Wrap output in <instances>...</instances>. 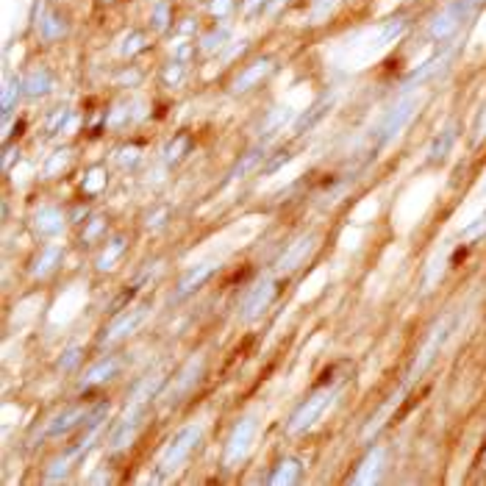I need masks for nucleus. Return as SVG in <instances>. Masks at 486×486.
Returning <instances> with one entry per match:
<instances>
[{
  "mask_svg": "<svg viewBox=\"0 0 486 486\" xmlns=\"http://www.w3.org/2000/svg\"><path fill=\"white\" fill-rule=\"evenodd\" d=\"M484 6V0H453L448 9H442L436 17H433V23H431V39H436V42H442V39H451L478 9Z\"/></svg>",
  "mask_w": 486,
  "mask_h": 486,
  "instance_id": "f257e3e1",
  "label": "nucleus"
},
{
  "mask_svg": "<svg viewBox=\"0 0 486 486\" xmlns=\"http://www.w3.org/2000/svg\"><path fill=\"white\" fill-rule=\"evenodd\" d=\"M200 439H203V428H200V425H187V428H181V431L170 439V445H167V451H164V455H162L164 473L178 470V467L197 451Z\"/></svg>",
  "mask_w": 486,
  "mask_h": 486,
  "instance_id": "f03ea898",
  "label": "nucleus"
},
{
  "mask_svg": "<svg viewBox=\"0 0 486 486\" xmlns=\"http://www.w3.org/2000/svg\"><path fill=\"white\" fill-rule=\"evenodd\" d=\"M256 431H259V420H256L253 414H250V417H242V420L233 425V431H231L228 445H226V458H223L226 467L239 464V461L248 455L253 439H256Z\"/></svg>",
  "mask_w": 486,
  "mask_h": 486,
  "instance_id": "7ed1b4c3",
  "label": "nucleus"
},
{
  "mask_svg": "<svg viewBox=\"0 0 486 486\" xmlns=\"http://www.w3.org/2000/svg\"><path fill=\"white\" fill-rule=\"evenodd\" d=\"M417 109H420V97H403V100L389 111V117L384 120L381 131H378V133H381V136H378V145H389L394 136H400L403 128L414 120Z\"/></svg>",
  "mask_w": 486,
  "mask_h": 486,
  "instance_id": "20e7f679",
  "label": "nucleus"
},
{
  "mask_svg": "<svg viewBox=\"0 0 486 486\" xmlns=\"http://www.w3.org/2000/svg\"><path fill=\"white\" fill-rule=\"evenodd\" d=\"M333 400V389H323V392H317V394H311L294 414H292L289 420V433H303L306 428H311L314 422L320 420V414H323L325 409H328V403Z\"/></svg>",
  "mask_w": 486,
  "mask_h": 486,
  "instance_id": "39448f33",
  "label": "nucleus"
},
{
  "mask_svg": "<svg viewBox=\"0 0 486 486\" xmlns=\"http://www.w3.org/2000/svg\"><path fill=\"white\" fill-rule=\"evenodd\" d=\"M203 367H206V361H203V356H194L184 370H181V375L175 378V384L164 392V400H167V406H178L189 392H192L194 387H197V381H200V375H203Z\"/></svg>",
  "mask_w": 486,
  "mask_h": 486,
  "instance_id": "423d86ee",
  "label": "nucleus"
},
{
  "mask_svg": "<svg viewBox=\"0 0 486 486\" xmlns=\"http://www.w3.org/2000/svg\"><path fill=\"white\" fill-rule=\"evenodd\" d=\"M145 414H148V400H133L131 409L126 412V417L117 422V428H114V433H111V448L120 451V448L131 445V439H133L136 431L142 428Z\"/></svg>",
  "mask_w": 486,
  "mask_h": 486,
  "instance_id": "0eeeda50",
  "label": "nucleus"
},
{
  "mask_svg": "<svg viewBox=\"0 0 486 486\" xmlns=\"http://www.w3.org/2000/svg\"><path fill=\"white\" fill-rule=\"evenodd\" d=\"M148 317V306H136V309H128L126 314H120L114 323L106 328V333L100 336V345H114L120 339H126L128 333H133L139 325L145 323Z\"/></svg>",
  "mask_w": 486,
  "mask_h": 486,
  "instance_id": "6e6552de",
  "label": "nucleus"
},
{
  "mask_svg": "<svg viewBox=\"0 0 486 486\" xmlns=\"http://www.w3.org/2000/svg\"><path fill=\"white\" fill-rule=\"evenodd\" d=\"M272 70H275V62H272V59H256L253 65L242 67V72H239V75L233 78V84H231V92H233V95L250 92L253 87H259Z\"/></svg>",
  "mask_w": 486,
  "mask_h": 486,
  "instance_id": "1a4fd4ad",
  "label": "nucleus"
},
{
  "mask_svg": "<svg viewBox=\"0 0 486 486\" xmlns=\"http://www.w3.org/2000/svg\"><path fill=\"white\" fill-rule=\"evenodd\" d=\"M448 333H451V323H439L433 331H431V336H428V342H425V348L420 350V356H417V361H414V367H412V381L417 378V375H422L428 367H431V361L436 358V353L442 350V345H445V339H448Z\"/></svg>",
  "mask_w": 486,
  "mask_h": 486,
  "instance_id": "9d476101",
  "label": "nucleus"
},
{
  "mask_svg": "<svg viewBox=\"0 0 486 486\" xmlns=\"http://www.w3.org/2000/svg\"><path fill=\"white\" fill-rule=\"evenodd\" d=\"M314 242H317V236L314 233H303V236H297L292 245H287V250L281 253V259H278V270L281 272H292V270H297L300 264H303V259L314 250Z\"/></svg>",
  "mask_w": 486,
  "mask_h": 486,
  "instance_id": "9b49d317",
  "label": "nucleus"
},
{
  "mask_svg": "<svg viewBox=\"0 0 486 486\" xmlns=\"http://www.w3.org/2000/svg\"><path fill=\"white\" fill-rule=\"evenodd\" d=\"M453 53H455V48H445V50H439V53H433L428 62L422 67H417L409 78H406V89H414V87H420V84H425V81H431L436 72H442L445 67H448V62L453 59Z\"/></svg>",
  "mask_w": 486,
  "mask_h": 486,
  "instance_id": "f8f14e48",
  "label": "nucleus"
},
{
  "mask_svg": "<svg viewBox=\"0 0 486 486\" xmlns=\"http://www.w3.org/2000/svg\"><path fill=\"white\" fill-rule=\"evenodd\" d=\"M275 294H278V284H275V281H264V284H259L256 289L248 294V300H245V306H242V317H245V320H256V317H261V311L272 303Z\"/></svg>",
  "mask_w": 486,
  "mask_h": 486,
  "instance_id": "ddd939ff",
  "label": "nucleus"
},
{
  "mask_svg": "<svg viewBox=\"0 0 486 486\" xmlns=\"http://www.w3.org/2000/svg\"><path fill=\"white\" fill-rule=\"evenodd\" d=\"M381 464H384V451L381 448L370 451V453L364 455V461L358 464L356 473L348 478V484H372L378 478V473H381Z\"/></svg>",
  "mask_w": 486,
  "mask_h": 486,
  "instance_id": "4468645a",
  "label": "nucleus"
},
{
  "mask_svg": "<svg viewBox=\"0 0 486 486\" xmlns=\"http://www.w3.org/2000/svg\"><path fill=\"white\" fill-rule=\"evenodd\" d=\"M300 475H303V467H300V461L297 458H284V461H278V467L272 470V475L267 478V484L270 486H292L300 481Z\"/></svg>",
  "mask_w": 486,
  "mask_h": 486,
  "instance_id": "2eb2a0df",
  "label": "nucleus"
},
{
  "mask_svg": "<svg viewBox=\"0 0 486 486\" xmlns=\"http://www.w3.org/2000/svg\"><path fill=\"white\" fill-rule=\"evenodd\" d=\"M214 275V264H197V267H192L184 278H181V284H178V297H189L194 289H200L209 278Z\"/></svg>",
  "mask_w": 486,
  "mask_h": 486,
  "instance_id": "dca6fc26",
  "label": "nucleus"
},
{
  "mask_svg": "<svg viewBox=\"0 0 486 486\" xmlns=\"http://www.w3.org/2000/svg\"><path fill=\"white\" fill-rule=\"evenodd\" d=\"M117 370H120V361L114 356L103 358V361H97L95 367H89L87 370V375H84V381H81V387H97V384H103V381H109V378H114L117 375Z\"/></svg>",
  "mask_w": 486,
  "mask_h": 486,
  "instance_id": "f3484780",
  "label": "nucleus"
},
{
  "mask_svg": "<svg viewBox=\"0 0 486 486\" xmlns=\"http://www.w3.org/2000/svg\"><path fill=\"white\" fill-rule=\"evenodd\" d=\"M67 33V20L59 14V11H45L42 14V20H39V36L45 39V42H56V39H62Z\"/></svg>",
  "mask_w": 486,
  "mask_h": 486,
  "instance_id": "a211bd4d",
  "label": "nucleus"
},
{
  "mask_svg": "<svg viewBox=\"0 0 486 486\" xmlns=\"http://www.w3.org/2000/svg\"><path fill=\"white\" fill-rule=\"evenodd\" d=\"M328 109H331V97L323 95L320 100H317V103H314V106H311V109H306V111H303V114L297 117V123H294V131H297V133H303L306 128H314V126H317V123L323 120L325 114H328Z\"/></svg>",
  "mask_w": 486,
  "mask_h": 486,
  "instance_id": "6ab92c4d",
  "label": "nucleus"
},
{
  "mask_svg": "<svg viewBox=\"0 0 486 486\" xmlns=\"http://www.w3.org/2000/svg\"><path fill=\"white\" fill-rule=\"evenodd\" d=\"M50 89H53V75H50V70H33L31 75L23 81V92L28 97L48 95Z\"/></svg>",
  "mask_w": 486,
  "mask_h": 486,
  "instance_id": "aec40b11",
  "label": "nucleus"
},
{
  "mask_svg": "<svg viewBox=\"0 0 486 486\" xmlns=\"http://www.w3.org/2000/svg\"><path fill=\"white\" fill-rule=\"evenodd\" d=\"M84 417H87V412H84L81 406H75V409H67V412H62L56 420L48 425V436H62L65 431H72L78 422H84Z\"/></svg>",
  "mask_w": 486,
  "mask_h": 486,
  "instance_id": "412c9836",
  "label": "nucleus"
},
{
  "mask_svg": "<svg viewBox=\"0 0 486 486\" xmlns=\"http://www.w3.org/2000/svg\"><path fill=\"white\" fill-rule=\"evenodd\" d=\"M455 126H448V128L442 131L436 139H433V145H431V150H428V162L431 164H436V162H442L448 153H451V148H453V142H455Z\"/></svg>",
  "mask_w": 486,
  "mask_h": 486,
  "instance_id": "4be33fe9",
  "label": "nucleus"
},
{
  "mask_svg": "<svg viewBox=\"0 0 486 486\" xmlns=\"http://www.w3.org/2000/svg\"><path fill=\"white\" fill-rule=\"evenodd\" d=\"M62 226H65V214H62L59 209H53V206L42 209V211L36 214V228H39V233H45V236L59 233Z\"/></svg>",
  "mask_w": 486,
  "mask_h": 486,
  "instance_id": "5701e85b",
  "label": "nucleus"
},
{
  "mask_svg": "<svg viewBox=\"0 0 486 486\" xmlns=\"http://www.w3.org/2000/svg\"><path fill=\"white\" fill-rule=\"evenodd\" d=\"M70 120H72V111H70L67 106H56V109L45 117V133H48V136L62 133V131L70 126Z\"/></svg>",
  "mask_w": 486,
  "mask_h": 486,
  "instance_id": "b1692460",
  "label": "nucleus"
},
{
  "mask_svg": "<svg viewBox=\"0 0 486 486\" xmlns=\"http://www.w3.org/2000/svg\"><path fill=\"white\" fill-rule=\"evenodd\" d=\"M289 111L292 109H287V106H281V109H272L267 117H264V123H261V136H270V133H275V131H281L284 126H287V120H289Z\"/></svg>",
  "mask_w": 486,
  "mask_h": 486,
  "instance_id": "393cba45",
  "label": "nucleus"
},
{
  "mask_svg": "<svg viewBox=\"0 0 486 486\" xmlns=\"http://www.w3.org/2000/svg\"><path fill=\"white\" fill-rule=\"evenodd\" d=\"M123 253H126V239H123V236H117V239H114V242L100 253V259H97V270H111V267H114V261L120 259Z\"/></svg>",
  "mask_w": 486,
  "mask_h": 486,
  "instance_id": "a878e982",
  "label": "nucleus"
},
{
  "mask_svg": "<svg viewBox=\"0 0 486 486\" xmlns=\"http://www.w3.org/2000/svg\"><path fill=\"white\" fill-rule=\"evenodd\" d=\"M59 259H62V248H45L42 250V256L36 259V264H33V275H48L56 264H59Z\"/></svg>",
  "mask_w": 486,
  "mask_h": 486,
  "instance_id": "bb28decb",
  "label": "nucleus"
},
{
  "mask_svg": "<svg viewBox=\"0 0 486 486\" xmlns=\"http://www.w3.org/2000/svg\"><path fill=\"white\" fill-rule=\"evenodd\" d=\"M226 39H228V26H217V28H211V31L200 39V50L203 53H214V50H220L226 45Z\"/></svg>",
  "mask_w": 486,
  "mask_h": 486,
  "instance_id": "cd10ccee",
  "label": "nucleus"
},
{
  "mask_svg": "<svg viewBox=\"0 0 486 486\" xmlns=\"http://www.w3.org/2000/svg\"><path fill=\"white\" fill-rule=\"evenodd\" d=\"M189 148H192V139H189V136H178V139H172V142L164 148V159L170 164L181 162L184 153H189Z\"/></svg>",
  "mask_w": 486,
  "mask_h": 486,
  "instance_id": "c85d7f7f",
  "label": "nucleus"
},
{
  "mask_svg": "<svg viewBox=\"0 0 486 486\" xmlns=\"http://www.w3.org/2000/svg\"><path fill=\"white\" fill-rule=\"evenodd\" d=\"M148 48V36H145V31H131L126 39H123V48H120V53L123 56H136V53H142Z\"/></svg>",
  "mask_w": 486,
  "mask_h": 486,
  "instance_id": "c756f323",
  "label": "nucleus"
},
{
  "mask_svg": "<svg viewBox=\"0 0 486 486\" xmlns=\"http://www.w3.org/2000/svg\"><path fill=\"white\" fill-rule=\"evenodd\" d=\"M20 92H23V84H20V81L6 78V84H3V97H0V109H3V114H9V111L14 109V100L20 97Z\"/></svg>",
  "mask_w": 486,
  "mask_h": 486,
  "instance_id": "7c9ffc66",
  "label": "nucleus"
},
{
  "mask_svg": "<svg viewBox=\"0 0 486 486\" xmlns=\"http://www.w3.org/2000/svg\"><path fill=\"white\" fill-rule=\"evenodd\" d=\"M261 159H267L261 150H250L245 159H239V162H236V167L231 170V175H228V178H245V175H248V172H250V170H253V167H256Z\"/></svg>",
  "mask_w": 486,
  "mask_h": 486,
  "instance_id": "2f4dec72",
  "label": "nucleus"
},
{
  "mask_svg": "<svg viewBox=\"0 0 486 486\" xmlns=\"http://www.w3.org/2000/svg\"><path fill=\"white\" fill-rule=\"evenodd\" d=\"M184 75H187V67L181 62H170V65L162 67V81L167 87H178L184 81Z\"/></svg>",
  "mask_w": 486,
  "mask_h": 486,
  "instance_id": "473e14b6",
  "label": "nucleus"
},
{
  "mask_svg": "<svg viewBox=\"0 0 486 486\" xmlns=\"http://www.w3.org/2000/svg\"><path fill=\"white\" fill-rule=\"evenodd\" d=\"M150 26H153L156 31H167V28H170V3H167V0H159V3L153 6Z\"/></svg>",
  "mask_w": 486,
  "mask_h": 486,
  "instance_id": "72a5a7b5",
  "label": "nucleus"
},
{
  "mask_svg": "<svg viewBox=\"0 0 486 486\" xmlns=\"http://www.w3.org/2000/svg\"><path fill=\"white\" fill-rule=\"evenodd\" d=\"M406 26H409V23H406V17H392L387 26H384V31H381V42H384V45L394 42L400 33L406 31Z\"/></svg>",
  "mask_w": 486,
  "mask_h": 486,
  "instance_id": "f704fd0d",
  "label": "nucleus"
},
{
  "mask_svg": "<svg viewBox=\"0 0 486 486\" xmlns=\"http://www.w3.org/2000/svg\"><path fill=\"white\" fill-rule=\"evenodd\" d=\"M72 458H75L72 453H67V455H62V458H56V461L50 464V470H48L45 481H59V478H65L67 470H70V461H72Z\"/></svg>",
  "mask_w": 486,
  "mask_h": 486,
  "instance_id": "c9c22d12",
  "label": "nucleus"
},
{
  "mask_svg": "<svg viewBox=\"0 0 486 486\" xmlns=\"http://www.w3.org/2000/svg\"><path fill=\"white\" fill-rule=\"evenodd\" d=\"M67 162H70V150H56L53 159L45 164V175H56L59 170H65Z\"/></svg>",
  "mask_w": 486,
  "mask_h": 486,
  "instance_id": "e433bc0d",
  "label": "nucleus"
},
{
  "mask_svg": "<svg viewBox=\"0 0 486 486\" xmlns=\"http://www.w3.org/2000/svg\"><path fill=\"white\" fill-rule=\"evenodd\" d=\"M484 231H486V211L478 217V220H473V226L464 228V231H461V236H464V239H475V236H481Z\"/></svg>",
  "mask_w": 486,
  "mask_h": 486,
  "instance_id": "4c0bfd02",
  "label": "nucleus"
},
{
  "mask_svg": "<svg viewBox=\"0 0 486 486\" xmlns=\"http://www.w3.org/2000/svg\"><path fill=\"white\" fill-rule=\"evenodd\" d=\"M484 136H486V103H484V109L478 111V117H475V126H473V142L478 145Z\"/></svg>",
  "mask_w": 486,
  "mask_h": 486,
  "instance_id": "58836bf2",
  "label": "nucleus"
},
{
  "mask_svg": "<svg viewBox=\"0 0 486 486\" xmlns=\"http://www.w3.org/2000/svg\"><path fill=\"white\" fill-rule=\"evenodd\" d=\"M289 159H292L289 150H278V153H272V159H267V162H264V172H275L281 164H287Z\"/></svg>",
  "mask_w": 486,
  "mask_h": 486,
  "instance_id": "ea45409f",
  "label": "nucleus"
},
{
  "mask_svg": "<svg viewBox=\"0 0 486 486\" xmlns=\"http://www.w3.org/2000/svg\"><path fill=\"white\" fill-rule=\"evenodd\" d=\"M264 9H267V0H242V14L245 17H256Z\"/></svg>",
  "mask_w": 486,
  "mask_h": 486,
  "instance_id": "a19ab883",
  "label": "nucleus"
},
{
  "mask_svg": "<svg viewBox=\"0 0 486 486\" xmlns=\"http://www.w3.org/2000/svg\"><path fill=\"white\" fill-rule=\"evenodd\" d=\"M81 361V350L78 348H72V350H67L65 356H62V361H59V367L65 370V372H70V370H75V364Z\"/></svg>",
  "mask_w": 486,
  "mask_h": 486,
  "instance_id": "79ce46f5",
  "label": "nucleus"
},
{
  "mask_svg": "<svg viewBox=\"0 0 486 486\" xmlns=\"http://www.w3.org/2000/svg\"><path fill=\"white\" fill-rule=\"evenodd\" d=\"M336 0H314V9H311V20H320V17H325L328 11H331V6H333Z\"/></svg>",
  "mask_w": 486,
  "mask_h": 486,
  "instance_id": "37998d69",
  "label": "nucleus"
},
{
  "mask_svg": "<svg viewBox=\"0 0 486 486\" xmlns=\"http://www.w3.org/2000/svg\"><path fill=\"white\" fill-rule=\"evenodd\" d=\"M192 56H194V48H192V45H187V42H184V45H178V50H175V62L187 65V62H189Z\"/></svg>",
  "mask_w": 486,
  "mask_h": 486,
  "instance_id": "c03bdc74",
  "label": "nucleus"
},
{
  "mask_svg": "<svg viewBox=\"0 0 486 486\" xmlns=\"http://www.w3.org/2000/svg\"><path fill=\"white\" fill-rule=\"evenodd\" d=\"M209 9H211V14H214V17H226L228 11H231V0H211V6H209Z\"/></svg>",
  "mask_w": 486,
  "mask_h": 486,
  "instance_id": "a18cd8bd",
  "label": "nucleus"
},
{
  "mask_svg": "<svg viewBox=\"0 0 486 486\" xmlns=\"http://www.w3.org/2000/svg\"><path fill=\"white\" fill-rule=\"evenodd\" d=\"M100 231H103V220H95L89 231H84V239H95V236L100 233Z\"/></svg>",
  "mask_w": 486,
  "mask_h": 486,
  "instance_id": "49530a36",
  "label": "nucleus"
},
{
  "mask_svg": "<svg viewBox=\"0 0 486 486\" xmlns=\"http://www.w3.org/2000/svg\"><path fill=\"white\" fill-rule=\"evenodd\" d=\"M181 31H184V33H189V31H194L192 20H184V26H181Z\"/></svg>",
  "mask_w": 486,
  "mask_h": 486,
  "instance_id": "de8ad7c7",
  "label": "nucleus"
}]
</instances>
